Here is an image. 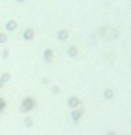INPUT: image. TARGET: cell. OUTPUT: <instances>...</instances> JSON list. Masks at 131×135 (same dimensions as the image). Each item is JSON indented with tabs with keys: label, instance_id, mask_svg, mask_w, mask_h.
Returning a JSON list of instances; mask_svg holds the SVG:
<instances>
[{
	"label": "cell",
	"instance_id": "8fae6325",
	"mask_svg": "<svg viewBox=\"0 0 131 135\" xmlns=\"http://www.w3.org/2000/svg\"><path fill=\"white\" fill-rule=\"evenodd\" d=\"M68 55L70 57H78V47H68Z\"/></svg>",
	"mask_w": 131,
	"mask_h": 135
},
{
	"label": "cell",
	"instance_id": "5b68a950",
	"mask_svg": "<svg viewBox=\"0 0 131 135\" xmlns=\"http://www.w3.org/2000/svg\"><path fill=\"white\" fill-rule=\"evenodd\" d=\"M23 39L25 41H33V39H35V31H33V29H25L23 31Z\"/></svg>",
	"mask_w": 131,
	"mask_h": 135
},
{
	"label": "cell",
	"instance_id": "5bb4252c",
	"mask_svg": "<svg viewBox=\"0 0 131 135\" xmlns=\"http://www.w3.org/2000/svg\"><path fill=\"white\" fill-rule=\"evenodd\" d=\"M106 135H117V133H115V131H109V133H106Z\"/></svg>",
	"mask_w": 131,
	"mask_h": 135
},
{
	"label": "cell",
	"instance_id": "52a82bcc",
	"mask_svg": "<svg viewBox=\"0 0 131 135\" xmlns=\"http://www.w3.org/2000/svg\"><path fill=\"white\" fill-rule=\"evenodd\" d=\"M102 96H105V100H113V98H115V90H113V88H105Z\"/></svg>",
	"mask_w": 131,
	"mask_h": 135
},
{
	"label": "cell",
	"instance_id": "7c38bea8",
	"mask_svg": "<svg viewBox=\"0 0 131 135\" xmlns=\"http://www.w3.org/2000/svg\"><path fill=\"white\" fill-rule=\"evenodd\" d=\"M8 41V33H0V45H4Z\"/></svg>",
	"mask_w": 131,
	"mask_h": 135
},
{
	"label": "cell",
	"instance_id": "9a60e30c",
	"mask_svg": "<svg viewBox=\"0 0 131 135\" xmlns=\"http://www.w3.org/2000/svg\"><path fill=\"white\" fill-rule=\"evenodd\" d=\"M16 2H21V4H25V2H27V0H16Z\"/></svg>",
	"mask_w": 131,
	"mask_h": 135
},
{
	"label": "cell",
	"instance_id": "4fadbf2b",
	"mask_svg": "<svg viewBox=\"0 0 131 135\" xmlns=\"http://www.w3.org/2000/svg\"><path fill=\"white\" fill-rule=\"evenodd\" d=\"M25 125H27V127H33V119L27 117V119H25Z\"/></svg>",
	"mask_w": 131,
	"mask_h": 135
},
{
	"label": "cell",
	"instance_id": "30bf717a",
	"mask_svg": "<svg viewBox=\"0 0 131 135\" xmlns=\"http://www.w3.org/2000/svg\"><path fill=\"white\" fill-rule=\"evenodd\" d=\"M6 107H8V102H6V98H4V96H0V115H2V113H4V110H6Z\"/></svg>",
	"mask_w": 131,
	"mask_h": 135
},
{
	"label": "cell",
	"instance_id": "9c48e42d",
	"mask_svg": "<svg viewBox=\"0 0 131 135\" xmlns=\"http://www.w3.org/2000/svg\"><path fill=\"white\" fill-rule=\"evenodd\" d=\"M68 37H70V33H68L66 29H62V31H57V39H59V41H68Z\"/></svg>",
	"mask_w": 131,
	"mask_h": 135
},
{
	"label": "cell",
	"instance_id": "3957f363",
	"mask_svg": "<svg viewBox=\"0 0 131 135\" xmlns=\"http://www.w3.org/2000/svg\"><path fill=\"white\" fill-rule=\"evenodd\" d=\"M68 107H70V109H80L82 100L78 98V96H72V98H68Z\"/></svg>",
	"mask_w": 131,
	"mask_h": 135
},
{
	"label": "cell",
	"instance_id": "8992f818",
	"mask_svg": "<svg viewBox=\"0 0 131 135\" xmlns=\"http://www.w3.org/2000/svg\"><path fill=\"white\" fill-rule=\"evenodd\" d=\"M43 59H45V64H51V61H53V49L43 51Z\"/></svg>",
	"mask_w": 131,
	"mask_h": 135
},
{
	"label": "cell",
	"instance_id": "6da1fadb",
	"mask_svg": "<svg viewBox=\"0 0 131 135\" xmlns=\"http://www.w3.org/2000/svg\"><path fill=\"white\" fill-rule=\"evenodd\" d=\"M21 113H31V110L37 109V98L35 96H25L23 100H21Z\"/></svg>",
	"mask_w": 131,
	"mask_h": 135
},
{
	"label": "cell",
	"instance_id": "277c9868",
	"mask_svg": "<svg viewBox=\"0 0 131 135\" xmlns=\"http://www.w3.org/2000/svg\"><path fill=\"white\" fill-rule=\"evenodd\" d=\"M16 29H18V23H16L15 18H10V21L6 23V33H12V31H16Z\"/></svg>",
	"mask_w": 131,
	"mask_h": 135
},
{
	"label": "cell",
	"instance_id": "7a4b0ae2",
	"mask_svg": "<svg viewBox=\"0 0 131 135\" xmlns=\"http://www.w3.org/2000/svg\"><path fill=\"white\" fill-rule=\"evenodd\" d=\"M72 121L74 123H80L82 121V117H84V107H80V109H72Z\"/></svg>",
	"mask_w": 131,
	"mask_h": 135
},
{
	"label": "cell",
	"instance_id": "ba28073f",
	"mask_svg": "<svg viewBox=\"0 0 131 135\" xmlns=\"http://www.w3.org/2000/svg\"><path fill=\"white\" fill-rule=\"evenodd\" d=\"M8 82H10V74H8V72H4V74L0 76V88H2V86H6Z\"/></svg>",
	"mask_w": 131,
	"mask_h": 135
}]
</instances>
